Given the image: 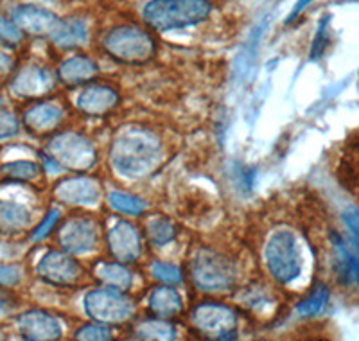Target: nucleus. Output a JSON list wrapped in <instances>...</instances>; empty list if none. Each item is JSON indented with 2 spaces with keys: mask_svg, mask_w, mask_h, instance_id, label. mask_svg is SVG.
<instances>
[{
  "mask_svg": "<svg viewBox=\"0 0 359 341\" xmlns=\"http://www.w3.org/2000/svg\"><path fill=\"white\" fill-rule=\"evenodd\" d=\"M110 162L121 176L144 178L163 162V144L153 131L126 128L111 142Z\"/></svg>",
  "mask_w": 359,
  "mask_h": 341,
  "instance_id": "obj_1",
  "label": "nucleus"
},
{
  "mask_svg": "<svg viewBox=\"0 0 359 341\" xmlns=\"http://www.w3.org/2000/svg\"><path fill=\"white\" fill-rule=\"evenodd\" d=\"M214 0H147L140 6V22L155 33L196 27L210 20Z\"/></svg>",
  "mask_w": 359,
  "mask_h": 341,
  "instance_id": "obj_2",
  "label": "nucleus"
},
{
  "mask_svg": "<svg viewBox=\"0 0 359 341\" xmlns=\"http://www.w3.org/2000/svg\"><path fill=\"white\" fill-rule=\"evenodd\" d=\"M102 49L115 61L144 65L156 56V40L144 24H118L104 33Z\"/></svg>",
  "mask_w": 359,
  "mask_h": 341,
  "instance_id": "obj_3",
  "label": "nucleus"
},
{
  "mask_svg": "<svg viewBox=\"0 0 359 341\" xmlns=\"http://www.w3.org/2000/svg\"><path fill=\"white\" fill-rule=\"evenodd\" d=\"M264 260L269 275L280 284L297 281L304 268V257L297 236L291 230H277L269 236L264 248Z\"/></svg>",
  "mask_w": 359,
  "mask_h": 341,
  "instance_id": "obj_4",
  "label": "nucleus"
},
{
  "mask_svg": "<svg viewBox=\"0 0 359 341\" xmlns=\"http://www.w3.org/2000/svg\"><path fill=\"white\" fill-rule=\"evenodd\" d=\"M237 266L216 250H200L191 262L192 282L207 293H224L236 286Z\"/></svg>",
  "mask_w": 359,
  "mask_h": 341,
  "instance_id": "obj_5",
  "label": "nucleus"
},
{
  "mask_svg": "<svg viewBox=\"0 0 359 341\" xmlns=\"http://www.w3.org/2000/svg\"><path fill=\"white\" fill-rule=\"evenodd\" d=\"M47 156L57 163L60 169L81 173L88 170L97 162V151L88 137L78 131L57 133L47 144Z\"/></svg>",
  "mask_w": 359,
  "mask_h": 341,
  "instance_id": "obj_6",
  "label": "nucleus"
},
{
  "mask_svg": "<svg viewBox=\"0 0 359 341\" xmlns=\"http://www.w3.org/2000/svg\"><path fill=\"white\" fill-rule=\"evenodd\" d=\"M85 313L97 323H124L133 316V304L118 289H94L83 300Z\"/></svg>",
  "mask_w": 359,
  "mask_h": 341,
  "instance_id": "obj_7",
  "label": "nucleus"
},
{
  "mask_svg": "<svg viewBox=\"0 0 359 341\" xmlns=\"http://www.w3.org/2000/svg\"><path fill=\"white\" fill-rule=\"evenodd\" d=\"M6 15L18 25L25 36L34 38H49L62 20L54 8L22 0L11 2Z\"/></svg>",
  "mask_w": 359,
  "mask_h": 341,
  "instance_id": "obj_8",
  "label": "nucleus"
},
{
  "mask_svg": "<svg viewBox=\"0 0 359 341\" xmlns=\"http://www.w3.org/2000/svg\"><path fill=\"white\" fill-rule=\"evenodd\" d=\"M192 325L201 334L216 340H230L237 333V314L232 307L217 302H203L192 309Z\"/></svg>",
  "mask_w": 359,
  "mask_h": 341,
  "instance_id": "obj_9",
  "label": "nucleus"
},
{
  "mask_svg": "<svg viewBox=\"0 0 359 341\" xmlns=\"http://www.w3.org/2000/svg\"><path fill=\"white\" fill-rule=\"evenodd\" d=\"M97 223L85 215H74L57 230V243L72 255H85L97 248Z\"/></svg>",
  "mask_w": 359,
  "mask_h": 341,
  "instance_id": "obj_10",
  "label": "nucleus"
},
{
  "mask_svg": "<svg viewBox=\"0 0 359 341\" xmlns=\"http://www.w3.org/2000/svg\"><path fill=\"white\" fill-rule=\"evenodd\" d=\"M11 94L24 101H33L54 90V76L49 69L31 63L15 70L11 79Z\"/></svg>",
  "mask_w": 359,
  "mask_h": 341,
  "instance_id": "obj_11",
  "label": "nucleus"
},
{
  "mask_svg": "<svg viewBox=\"0 0 359 341\" xmlns=\"http://www.w3.org/2000/svg\"><path fill=\"white\" fill-rule=\"evenodd\" d=\"M36 275L47 284L74 286L83 276V268L67 253L50 250L36 265Z\"/></svg>",
  "mask_w": 359,
  "mask_h": 341,
  "instance_id": "obj_12",
  "label": "nucleus"
},
{
  "mask_svg": "<svg viewBox=\"0 0 359 341\" xmlns=\"http://www.w3.org/2000/svg\"><path fill=\"white\" fill-rule=\"evenodd\" d=\"M108 250L118 262H135L142 255V239L133 223L117 221L107 234Z\"/></svg>",
  "mask_w": 359,
  "mask_h": 341,
  "instance_id": "obj_13",
  "label": "nucleus"
},
{
  "mask_svg": "<svg viewBox=\"0 0 359 341\" xmlns=\"http://www.w3.org/2000/svg\"><path fill=\"white\" fill-rule=\"evenodd\" d=\"M17 330L24 340L50 341L62 337V325L57 318L41 309H29L17 316Z\"/></svg>",
  "mask_w": 359,
  "mask_h": 341,
  "instance_id": "obj_14",
  "label": "nucleus"
},
{
  "mask_svg": "<svg viewBox=\"0 0 359 341\" xmlns=\"http://www.w3.org/2000/svg\"><path fill=\"white\" fill-rule=\"evenodd\" d=\"M54 198L67 205L92 207L101 199V185L97 180L88 176H72L57 183L54 187Z\"/></svg>",
  "mask_w": 359,
  "mask_h": 341,
  "instance_id": "obj_15",
  "label": "nucleus"
},
{
  "mask_svg": "<svg viewBox=\"0 0 359 341\" xmlns=\"http://www.w3.org/2000/svg\"><path fill=\"white\" fill-rule=\"evenodd\" d=\"M63 119H65V112H63L62 106L56 105V102L43 101L29 106L20 121L22 126L29 133L45 135L53 133V131L62 126Z\"/></svg>",
  "mask_w": 359,
  "mask_h": 341,
  "instance_id": "obj_16",
  "label": "nucleus"
},
{
  "mask_svg": "<svg viewBox=\"0 0 359 341\" xmlns=\"http://www.w3.org/2000/svg\"><path fill=\"white\" fill-rule=\"evenodd\" d=\"M53 45L60 49H78L88 44L90 40V24L88 18L83 15H69L62 17L57 27L49 36Z\"/></svg>",
  "mask_w": 359,
  "mask_h": 341,
  "instance_id": "obj_17",
  "label": "nucleus"
},
{
  "mask_svg": "<svg viewBox=\"0 0 359 341\" xmlns=\"http://www.w3.org/2000/svg\"><path fill=\"white\" fill-rule=\"evenodd\" d=\"M117 90L107 85H90L78 95V110L88 117H102L118 105Z\"/></svg>",
  "mask_w": 359,
  "mask_h": 341,
  "instance_id": "obj_18",
  "label": "nucleus"
},
{
  "mask_svg": "<svg viewBox=\"0 0 359 341\" xmlns=\"http://www.w3.org/2000/svg\"><path fill=\"white\" fill-rule=\"evenodd\" d=\"M33 223V212L15 199H0V236L15 237L29 230Z\"/></svg>",
  "mask_w": 359,
  "mask_h": 341,
  "instance_id": "obj_19",
  "label": "nucleus"
},
{
  "mask_svg": "<svg viewBox=\"0 0 359 341\" xmlns=\"http://www.w3.org/2000/svg\"><path fill=\"white\" fill-rule=\"evenodd\" d=\"M97 65L95 61L88 56H74L62 63L60 70H57V77L60 81L67 86H78L83 83L90 81L97 76Z\"/></svg>",
  "mask_w": 359,
  "mask_h": 341,
  "instance_id": "obj_20",
  "label": "nucleus"
},
{
  "mask_svg": "<svg viewBox=\"0 0 359 341\" xmlns=\"http://www.w3.org/2000/svg\"><path fill=\"white\" fill-rule=\"evenodd\" d=\"M184 307V300L176 289L169 286L155 288L149 295V311L158 318H171L178 314Z\"/></svg>",
  "mask_w": 359,
  "mask_h": 341,
  "instance_id": "obj_21",
  "label": "nucleus"
},
{
  "mask_svg": "<svg viewBox=\"0 0 359 341\" xmlns=\"http://www.w3.org/2000/svg\"><path fill=\"white\" fill-rule=\"evenodd\" d=\"M94 273L101 282L108 286V288L118 289V291H128L133 284V275L130 269L124 266V262H107L101 260L95 266Z\"/></svg>",
  "mask_w": 359,
  "mask_h": 341,
  "instance_id": "obj_22",
  "label": "nucleus"
},
{
  "mask_svg": "<svg viewBox=\"0 0 359 341\" xmlns=\"http://www.w3.org/2000/svg\"><path fill=\"white\" fill-rule=\"evenodd\" d=\"M41 175V166L34 160H11L0 166V178L11 183L34 182Z\"/></svg>",
  "mask_w": 359,
  "mask_h": 341,
  "instance_id": "obj_23",
  "label": "nucleus"
},
{
  "mask_svg": "<svg viewBox=\"0 0 359 341\" xmlns=\"http://www.w3.org/2000/svg\"><path fill=\"white\" fill-rule=\"evenodd\" d=\"M137 337L142 340H175L176 329L168 321V318H149L140 321L135 327Z\"/></svg>",
  "mask_w": 359,
  "mask_h": 341,
  "instance_id": "obj_24",
  "label": "nucleus"
},
{
  "mask_svg": "<svg viewBox=\"0 0 359 341\" xmlns=\"http://www.w3.org/2000/svg\"><path fill=\"white\" fill-rule=\"evenodd\" d=\"M327 302H329V288L325 284H318L316 288L313 289L309 297L304 298L297 307V313L300 316H318L322 313L323 309H325Z\"/></svg>",
  "mask_w": 359,
  "mask_h": 341,
  "instance_id": "obj_25",
  "label": "nucleus"
},
{
  "mask_svg": "<svg viewBox=\"0 0 359 341\" xmlns=\"http://www.w3.org/2000/svg\"><path fill=\"white\" fill-rule=\"evenodd\" d=\"M110 207L115 208L121 214H130V215H140L146 210V201L137 196L124 194V192H110L108 196Z\"/></svg>",
  "mask_w": 359,
  "mask_h": 341,
  "instance_id": "obj_26",
  "label": "nucleus"
},
{
  "mask_svg": "<svg viewBox=\"0 0 359 341\" xmlns=\"http://www.w3.org/2000/svg\"><path fill=\"white\" fill-rule=\"evenodd\" d=\"M147 236L156 246H165L176 237V228L169 220L156 218V220H151L147 223Z\"/></svg>",
  "mask_w": 359,
  "mask_h": 341,
  "instance_id": "obj_27",
  "label": "nucleus"
},
{
  "mask_svg": "<svg viewBox=\"0 0 359 341\" xmlns=\"http://www.w3.org/2000/svg\"><path fill=\"white\" fill-rule=\"evenodd\" d=\"M24 40L25 34L18 29V25L8 15H0V47L2 49H18Z\"/></svg>",
  "mask_w": 359,
  "mask_h": 341,
  "instance_id": "obj_28",
  "label": "nucleus"
},
{
  "mask_svg": "<svg viewBox=\"0 0 359 341\" xmlns=\"http://www.w3.org/2000/svg\"><path fill=\"white\" fill-rule=\"evenodd\" d=\"M329 24H331V17L325 15V17L320 20L318 29H316V34H314L313 45H311L309 58L313 61L320 60V58L323 56V53H325L327 45H329Z\"/></svg>",
  "mask_w": 359,
  "mask_h": 341,
  "instance_id": "obj_29",
  "label": "nucleus"
},
{
  "mask_svg": "<svg viewBox=\"0 0 359 341\" xmlns=\"http://www.w3.org/2000/svg\"><path fill=\"white\" fill-rule=\"evenodd\" d=\"M22 130V121L11 110L0 106V140L15 138Z\"/></svg>",
  "mask_w": 359,
  "mask_h": 341,
  "instance_id": "obj_30",
  "label": "nucleus"
},
{
  "mask_svg": "<svg viewBox=\"0 0 359 341\" xmlns=\"http://www.w3.org/2000/svg\"><path fill=\"white\" fill-rule=\"evenodd\" d=\"M151 275L163 284H180L184 281L182 269L175 265H168V262H153Z\"/></svg>",
  "mask_w": 359,
  "mask_h": 341,
  "instance_id": "obj_31",
  "label": "nucleus"
},
{
  "mask_svg": "<svg viewBox=\"0 0 359 341\" xmlns=\"http://www.w3.org/2000/svg\"><path fill=\"white\" fill-rule=\"evenodd\" d=\"M343 223H345L348 234H351L352 253H354L355 259L359 260V208L358 207L345 208V210H343Z\"/></svg>",
  "mask_w": 359,
  "mask_h": 341,
  "instance_id": "obj_32",
  "label": "nucleus"
},
{
  "mask_svg": "<svg viewBox=\"0 0 359 341\" xmlns=\"http://www.w3.org/2000/svg\"><path fill=\"white\" fill-rule=\"evenodd\" d=\"M60 218H62V212L57 210V208H50V210L47 212V215L43 218V221H41V223L34 228L33 234H31V241L40 243L45 237H49L50 232L54 230V227H56L57 221H60Z\"/></svg>",
  "mask_w": 359,
  "mask_h": 341,
  "instance_id": "obj_33",
  "label": "nucleus"
},
{
  "mask_svg": "<svg viewBox=\"0 0 359 341\" xmlns=\"http://www.w3.org/2000/svg\"><path fill=\"white\" fill-rule=\"evenodd\" d=\"M24 279V269L18 265H2L0 262V288H17Z\"/></svg>",
  "mask_w": 359,
  "mask_h": 341,
  "instance_id": "obj_34",
  "label": "nucleus"
},
{
  "mask_svg": "<svg viewBox=\"0 0 359 341\" xmlns=\"http://www.w3.org/2000/svg\"><path fill=\"white\" fill-rule=\"evenodd\" d=\"M18 309V298L9 288H0V318L11 316Z\"/></svg>",
  "mask_w": 359,
  "mask_h": 341,
  "instance_id": "obj_35",
  "label": "nucleus"
},
{
  "mask_svg": "<svg viewBox=\"0 0 359 341\" xmlns=\"http://www.w3.org/2000/svg\"><path fill=\"white\" fill-rule=\"evenodd\" d=\"M78 340H110L111 334L110 329L102 327V325L94 323V325H85L76 333Z\"/></svg>",
  "mask_w": 359,
  "mask_h": 341,
  "instance_id": "obj_36",
  "label": "nucleus"
},
{
  "mask_svg": "<svg viewBox=\"0 0 359 341\" xmlns=\"http://www.w3.org/2000/svg\"><path fill=\"white\" fill-rule=\"evenodd\" d=\"M15 70H17V60H15V56H11L8 51L0 47V79L9 77L11 74H15Z\"/></svg>",
  "mask_w": 359,
  "mask_h": 341,
  "instance_id": "obj_37",
  "label": "nucleus"
},
{
  "mask_svg": "<svg viewBox=\"0 0 359 341\" xmlns=\"http://www.w3.org/2000/svg\"><path fill=\"white\" fill-rule=\"evenodd\" d=\"M311 2H313V0H298L297 4H294V8L291 9L290 17H287V22H293L294 18L300 17V15H302V13L306 11V8L311 4Z\"/></svg>",
  "mask_w": 359,
  "mask_h": 341,
  "instance_id": "obj_38",
  "label": "nucleus"
},
{
  "mask_svg": "<svg viewBox=\"0 0 359 341\" xmlns=\"http://www.w3.org/2000/svg\"><path fill=\"white\" fill-rule=\"evenodd\" d=\"M22 2H34V4L47 6V8H60V6L67 4L69 0H22Z\"/></svg>",
  "mask_w": 359,
  "mask_h": 341,
  "instance_id": "obj_39",
  "label": "nucleus"
},
{
  "mask_svg": "<svg viewBox=\"0 0 359 341\" xmlns=\"http://www.w3.org/2000/svg\"><path fill=\"white\" fill-rule=\"evenodd\" d=\"M354 279L359 284V260H355V265H354Z\"/></svg>",
  "mask_w": 359,
  "mask_h": 341,
  "instance_id": "obj_40",
  "label": "nucleus"
},
{
  "mask_svg": "<svg viewBox=\"0 0 359 341\" xmlns=\"http://www.w3.org/2000/svg\"><path fill=\"white\" fill-rule=\"evenodd\" d=\"M2 337H4V333H2V329H0V340H2Z\"/></svg>",
  "mask_w": 359,
  "mask_h": 341,
  "instance_id": "obj_41",
  "label": "nucleus"
},
{
  "mask_svg": "<svg viewBox=\"0 0 359 341\" xmlns=\"http://www.w3.org/2000/svg\"><path fill=\"white\" fill-rule=\"evenodd\" d=\"M2 2H4V0H0V4H2Z\"/></svg>",
  "mask_w": 359,
  "mask_h": 341,
  "instance_id": "obj_42",
  "label": "nucleus"
}]
</instances>
